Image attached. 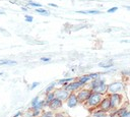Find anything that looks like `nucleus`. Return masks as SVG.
<instances>
[{
    "instance_id": "nucleus-36",
    "label": "nucleus",
    "mask_w": 130,
    "mask_h": 117,
    "mask_svg": "<svg viewBox=\"0 0 130 117\" xmlns=\"http://www.w3.org/2000/svg\"><path fill=\"white\" fill-rule=\"evenodd\" d=\"M2 14H5V12H4V11H1V10H0V15H2Z\"/></svg>"
},
{
    "instance_id": "nucleus-34",
    "label": "nucleus",
    "mask_w": 130,
    "mask_h": 117,
    "mask_svg": "<svg viewBox=\"0 0 130 117\" xmlns=\"http://www.w3.org/2000/svg\"><path fill=\"white\" fill-rule=\"evenodd\" d=\"M28 9H29V7H27V6H21V10H23V11H28Z\"/></svg>"
},
{
    "instance_id": "nucleus-9",
    "label": "nucleus",
    "mask_w": 130,
    "mask_h": 117,
    "mask_svg": "<svg viewBox=\"0 0 130 117\" xmlns=\"http://www.w3.org/2000/svg\"><path fill=\"white\" fill-rule=\"evenodd\" d=\"M63 106H64V102L61 101V100H59V99H57V98H55L49 104L48 109L51 110V111H53V112H58V111H60L63 108Z\"/></svg>"
},
{
    "instance_id": "nucleus-27",
    "label": "nucleus",
    "mask_w": 130,
    "mask_h": 117,
    "mask_svg": "<svg viewBox=\"0 0 130 117\" xmlns=\"http://www.w3.org/2000/svg\"><path fill=\"white\" fill-rule=\"evenodd\" d=\"M40 85V82L39 81H34L32 83H30L29 84V87H28V90L29 91H32V90H35L37 86H39Z\"/></svg>"
},
{
    "instance_id": "nucleus-38",
    "label": "nucleus",
    "mask_w": 130,
    "mask_h": 117,
    "mask_svg": "<svg viewBox=\"0 0 130 117\" xmlns=\"http://www.w3.org/2000/svg\"><path fill=\"white\" fill-rule=\"evenodd\" d=\"M67 117H69V116H67Z\"/></svg>"
},
{
    "instance_id": "nucleus-15",
    "label": "nucleus",
    "mask_w": 130,
    "mask_h": 117,
    "mask_svg": "<svg viewBox=\"0 0 130 117\" xmlns=\"http://www.w3.org/2000/svg\"><path fill=\"white\" fill-rule=\"evenodd\" d=\"M99 67L101 68H104V69H110L114 66V62L112 60H106V61H102L98 64Z\"/></svg>"
},
{
    "instance_id": "nucleus-28",
    "label": "nucleus",
    "mask_w": 130,
    "mask_h": 117,
    "mask_svg": "<svg viewBox=\"0 0 130 117\" xmlns=\"http://www.w3.org/2000/svg\"><path fill=\"white\" fill-rule=\"evenodd\" d=\"M24 19H25V21H26V22H32V20H34V17H32L31 15L25 14V15H24Z\"/></svg>"
},
{
    "instance_id": "nucleus-21",
    "label": "nucleus",
    "mask_w": 130,
    "mask_h": 117,
    "mask_svg": "<svg viewBox=\"0 0 130 117\" xmlns=\"http://www.w3.org/2000/svg\"><path fill=\"white\" fill-rule=\"evenodd\" d=\"M17 62L15 60L10 59H0V65H16Z\"/></svg>"
},
{
    "instance_id": "nucleus-20",
    "label": "nucleus",
    "mask_w": 130,
    "mask_h": 117,
    "mask_svg": "<svg viewBox=\"0 0 130 117\" xmlns=\"http://www.w3.org/2000/svg\"><path fill=\"white\" fill-rule=\"evenodd\" d=\"M77 13H82V14H100L102 13L100 10L96 9H87V10H77Z\"/></svg>"
},
{
    "instance_id": "nucleus-1",
    "label": "nucleus",
    "mask_w": 130,
    "mask_h": 117,
    "mask_svg": "<svg viewBox=\"0 0 130 117\" xmlns=\"http://www.w3.org/2000/svg\"><path fill=\"white\" fill-rule=\"evenodd\" d=\"M104 97H105V96L102 95V94L92 92L91 95H90V97H89V98L87 99V101L83 104L84 108L87 109L88 111H90V110H92V109H94V108H98V107L100 106V104H101V102H102V100H103Z\"/></svg>"
},
{
    "instance_id": "nucleus-12",
    "label": "nucleus",
    "mask_w": 130,
    "mask_h": 117,
    "mask_svg": "<svg viewBox=\"0 0 130 117\" xmlns=\"http://www.w3.org/2000/svg\"><path fill=\"white\" fill-rule=\"evenodd\" d=\"M117 112H118L120 117H130V109L128 108L127 104L122 106L121 108L117 109Z\"/></svg>"
},
{
    "instance_id": "nucleus-25",
    "label": "nucleus",
    "mask_w": 130,
    "mask_h": 117,
    "mask_svg": "<svg viewBox=\"0 0 130 117\" xmlns=\"http://www.w3.org/2000/svg\"><path fill=\"white\" fill-rule=\"evenodd\" d=\"M40 100H41V99H40V96H36V97H34V98L31 99V101H30V108H34V107L39 103Z\"/></svg>"
},
{
    "instance_id": "nucleus-2",
    "label": "nucleus",
    "mask_w": 130,
    "mask_h": 117,
    "mask_svg": "<svg viewBox=\"0 0 130 117\" xmlns=\"http://www.w3.org/2000/svg\"><path fill=\"white\" fill-rule=\"evenodd\" d=\"M108 96H109V99L111 102L112 110H117V109L121 108L122 106L126 105L125 103H128L125 99L124 94H109Z\"/></svg>"
},
{
    "instance_id": "nucleus-17",
    "label": "nucleus",
    "mask_w": 130,
    "mask_h": 117,
    "mask_svg": "<svg viewBox=\"0 0 130 117\" xmlns=\"http://www.w3.org/2000/svg\"><path fill=\"white\" fill-rule=\"evenodd\" d=\"M56 97H55V93L54 92H52V93H49V94H46L45 95V98H44V100H45V103H46V107L48 108V106H49V104L55 99Z\"/></svg>"
},
{
    "instance_id": "nucleus-29",
    "label": "nucleus",
    "mask_w": 130,
    "mask_h": 117,
    "mask_svg": "<svg viewBox=\"0 0 130 117\" xmlns=\"http://www.w3.org/2000/svg\"><path fill=\"white\" fill-rule=\"evenodd\" d=\"M117 10H118V7H117V6H113V7L109 8V9L107 10V13H114V12H116Z\"/></svg>"
},
{
    "instance_id": "nucleus-24",
    "label": "nucleus",
    "mask_w": 130,
    "mask_h": 117,
    "mask_svg": "<svg viewBox=\"0 0 130 117\" xmlns=\"http://www.w3.org/2000/svg\"><path fill=\"white\" fill-rule=\"evenodd\" d=\"M36 12L39 13V14H41V15H45V16H49V15H50V12H49L47 9L43 8V7L37 8V9H36Z\"/></svg>"
},
{
    "instance_id": "nucleus-33",
    "label": "nucleus",
    "mask_w": 130,
    "mask_h": 117,
    "mask_svg": "<svg viewBox=\"0 0 130 117\" xmlns=\"http://www.w3.org/2000/svg\"><path fill=\"white\" fill-rule=\"evenodd\" d=\"M48 5H49V6H51V7H54V8H58V5H57V4H55V3H49Z\"/></svg>"
},
{
    "instance_id": "nucleus-32",
    "label": "nucleus",
    "mask_w": 130,
    "mask_h": 117,
    "mask_svg": "<svg viewBox=\"0 0 130 117\" xmlns=\"http://www.w3.org/2000/svg\"><path fill=\"white\" fill-rule=\"evenodd\" d=\"M23 115V112L22 111H18V112H16L12 117H21Z\"/></svg>"
},
{
    "instance_id": "nucleus-19",
    "label": "nucleus",
    "mask_w": 130,
    "mask_h": 117,
    "mask_svg": "<svg viewBox=\"0 0 130 117\" xmlns=\"http://www.w3.org/2000/svg\"><path fill=\"white\" fill-rule=\"evenodd\" d=\"M47 107H46V103H45V100L43 99V100H40L39 101V103L34 107V108H31V109H34V110H39V111H43V110H45Z\"/></svg>"
},
{
    "instance_id": "nucleus-13",
    "label": "nucleus",
    "mask_w": 130,
    "mask_h": 117,
    "mask_svg": "<svg viewBox=\"0 0 130 117\" xmlns=\"http://www.w3.org/2000/svg\"><path fill=\"white\" fill-rule=\"evenodd\" d=\"M74 79H75V78L72 77V76H70V77H63V78H60V79L56 80V82H57V85H60V86H66L69 82L73 81Z\"/></svg>"
},
{
    "instance_id": "nucleus-16",
    "label": "nucleus",
    "mask_w": 130,
    "mask_h": 117,
    "mask_svg": "<svg viewBox=\"0 0 130 117\" xmlns=\"http://www.w3.org/2000/svg\"><path fill=\"white\" fill-rule=\"evenodd\" d=\"M92 92H95V93H99V94H102V95L106 96L107 95V92H108V83H105V84H102V85L98 86Z\"/></svg>"
},
{
    "instance_id": "nucleus-35",
    "label": "nucleus",
    "mask_w": 130,
    "mask_h": 117,
    "mask_svg": "<svg viewBox=\"0 0 130 117\" xmlns=\"http://www.w3.org/2000/svg\"><path fill=\"white\" fill-rule=\"evenodd\" d=\"M9 2H10V3H16L17 1H16V0H9Z\"/></svg>"
},
{
    "instance_id": "nucleus-31",
    "label": "nucleus",
    "mask_w": 130,
    "mask_h": 117,
    "mask_svg": "<svg viewBox=\"0 0 130 117\" xmlns=\"http://www.w3.org/2000/svg\"><path fill=\"white\" fill-rule=\"evenodd\" d=\"M41 61L42 62H50L51 58L50 57H41Z\"/></svg>"
},
{
    "instance_id": "nucleus-5",
    "label": "nucleus",
    "mask_w": 130,
    "mask_h": 117,
    "mask_svg": "<svg viewBox=\"0 0 130 117\" xmlns=\"http://www.w3.org/2000/svg\"><path fill=\"white\" fill-rule=\"evenodd\" d=\"M84 86H85V85L82 84L80 81H78V80L76 79V77H75V79H74L73 81L69 82L66 86H63V87H65L69 93H77L80 89H82V87H84Z\"/></svg>"
},
{
    "instance_id": "nucleus-22",
    "label": "nucleus",
    "mask_w": 130,
    "mask_h": 117,
    "mask_svg": "<svg viewBox=\"0 0 130 117\" xmlns=\"http://www.w3.org/2000/svg\"><path fill=\"white\" fill-rule=\"evenodd\" d=\"M54 115H55V112H53V111H51V110H43L42 111V114H41V116L40 117H54Z\"/></svg>"
},
{
    "instance_id": "nucleus-26",
    "label": "nucleus",
    "mask_w": 130,
    "mask_h": 117,
    "mask_svg": "<svg viewBox=\"0 0 130 117\" xmlns=\"http://www.w3.org/2000/svg\"><path fill=\"white\" fill-rule=\"evenodd\" d=\"M108 117H120V116H119L117 110H112L111 112L108 113Z\"/></svg>"
},
{
    "instance_id": "nucleus-10",
    "label": "nucleus",
    "mask_w": 130,
    "mask_h": 117,
    "mask_svg": "<svg viewBox=\"0 0 130 117\" xmlns=\"http://www.w3.org/2000/svg\"><path fill=\"white\" fill-rule=\"evenodd\" d=\"M99 108L102 109L103 111L107 112V113H109V112L112 111V106H111V102H110V99H109V96H108V95H106V96L103 98V100H102V102H101Z\"/></svg>"
},
{
    "instance_id": "nucleus-14",
    "label": "nucleus",
    "mask_w": 130,
    "mask_h": 117,
    "mask_svg": "<svg viewBox=\"0 0 130 117\" xmlns=\"http://www.w3.org/2000/svg\"><path fill=\"white\" fill-rule=\"evenodd\" d=\"M76 79L78 80V81H80L82 84H84L85 86L87 85V83L91 80V78H90V76H89V74L87 73V74H82V75H79L78 77H76Z\"/></svg>"
},
{
    "instance_id": "nucleus-7",
    "label": "nucleus",
    "mask_w": 130,
    "mask_h": 117,
    "mask_svg": "<svg viewBox=\"0 0 130 117\" xmlns=\"http://www.w3.org/2000/svg\"><path fill=\"white\" fill-rule=\"evenodd\" d=\"M54 93H55V97H56L57 99L63 101V102H65V101L67 100V98L69 97V95H70V93H69L65 87H63V86H58V87H56V90L54 91Z\"/></svg>"
},
{
    "instance_id": "nucleus-30",
    "label": "nucleus",
    "mask_w": 130,
    "mask_h": 117,
    "mask_svg": "<svg viewBox=\"0 0 130 117\" xmlns=\"http://www.w3.org/2000/svg\"><path fill=\"white\" fill-rule=\"evenodd\" d=\"M121 74L124 76V77H127V76H130V70H128V69H126V70H123L122 72H121Z\"/></svg>"
},
{
    "instance_id": "nucleus-37",
    "label": "nucleus",
    "mask_w": 130,
    "mask_h": 117,
    "mask_svg": "<svg viewBox=\"0 0 130 117\" xmlns=\"http://www.w3.org/2000/svg\"><path fill=\"white\" fill-rule=\"evenodd\" d=\"M125 8L128 9V10H130V6H125Z\"/></svg>"
},
{
    "instance_id": "nucleus-11",
    "label": "nucleus",
    "mask_w": 130,
    "mask_h": 117,
    "mask_svg": "<svg viewBox=\"0 0 130 117\" xmlns=\"http://www.w3.org/2000/svg\"><path fill=\"white\" fill-rule=\"evenodd\" d=\"M88 117H108V113L98 107V108H94L89 111Z\"/></svg>"
},
{
    "instance_id": "nucleus-3",
    "label": "nucleus",
    "mask_w": 130,
    "mask_h": 117,
    "mask_svg": "<svg viewBox=\"0 0 130 117\" xmlns=\"http://www.w3.org/2000/svg\"><path fill=\"white\" fill-rule=\"evenodd\" d=\"M126 90V83L123 80H116L112 81L111 83H108V92L109 94H124Z\"/></svg>"
},
{
    "instance_id": "nucleus-8",
    "label": "nucleus",
    "mask_w": 130,
    "mask_h": 117,
    "mask_svg": "<svg viewBox=\"0 0 130 117\" xmlns=\"http://www.w3.org/2000/svg\"><path fill=\"white\" fill-rule=\"evenodd\" d=\"M64 103L66 104V106L68 108H71V109H73V108H75L76 106L79 105V101H78L77 96H76L75 93H70L69 97L67 98V100Z\"/></svg>"
},
{
    "instance_id": "nucleus-6",
    "label": "nucleus",
    "mask_w": 130,
    "mask_h": 117,
    "mask_svg": "<svg viewBox=\"0 0 130 117\" xmlns=\"http://www.w3.org/2000/svg\"><path fill=\"white\" fill-rule=\"evenodd\" d=\"M105 83H107V79H106L104 76H100V77H96V78L91 79V80L87 83L86 87H88V89L92 92L94 89H96L98 86H100V85H102V84H105Z\"/></svg>"
},
{
    "instance_id": "nucleus-4",
    "label": "nucleus",
    "mask_w": 130,
    "mask_h": 117,
    "mask_svg": "<svg viewBox=\"0 0 130 117\" xmlns=\"http://www.w3.org/2000/svg\"><path fill=\"white\" fill-rule=\"evenodd\" d=\"M91 93H92V92H91L88 87H86V86L80 89L77 93H75L76 96H77V99H78V101H79V104H82V105H83V104L87 101V99L90 97Z\"/></svg>"
},
{
    "instance_id": "nucleus-18",
    "label": "nucleus",
    "mask_w": 130,
    "mask_h": 117,
    "mask_svg": "<svg viewBox=\"0 0 130 117\" xmlns=\"http://www.w3.org/2000/svg\"><path fill=\"white\" fill-rule=\"evenodd\" d=\"M56 87H58V86H57V82H56V81H53V82L49 83V84L46 86L45 91H44L45 95H46V94H49V93H52V92H54V91L56 90Z\"/></svg>"
},
{
    "instance_id": "nucleus-23",
    "label": "nucleus",
    "mask_w": 130,
    "mask_h": 117,
    "mask_svg": "<svg viewBox=\"0 0 130 117\" xmlns=\"http://www.w3.org/2000/svg\"><path fill=\"white\" fill-rule=\"evenodd\" d=\"M26 6L27 7H34V8H41L42 7V4H40V3H37V2H34V1H31V0H28V1H26Z\"/></svg>"
}]
</instances>
